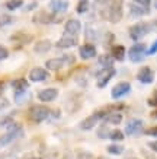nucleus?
<instances>
[{
  "label": "nucleus",
  "instance_id": "nucleus-9",
  "mask_svg": "<svg viewBox=\"0 0 157 159\" xmlns=\"http://www.w3.org/2000/svg\"><path fill=\"white\" fill-rule=\"evenodd\" d=\"M114 76H115L114 67H105L103 70L99 73V76H98V88H105Z\"/></svg>",
  "mask_w": 157,
  "mask_h": 159
},
{
  "label": "nucleus",
  "instance_id": "nucleus-6",
  "mask_svg": "<svg viewBox=\"0 0 157 159\" xmlns=\"http://www.w3.org/2000/svg\"><path fill=\"white\" fill-rule=\"evenodd\" d=\"M146 54H147L146 45H144V44H135V45H133V47L129 48L128 57L133 63H140V61H143L144 60Z\"/></svg>",
  "mask_w": 157,
  "mask_h": 159
},
{
  "label": "nucleus",
  "instance_id": "nucleus-23",
  "mask_svg": "<svg viewBox=\"0 0 157 159\" xmlns=\"http://www.w3.org/2000/svg\"><path fill=\"white\" fill-rule=\"evenodd\" d=\"M12 86H13L15 92H20V91H28L29 85L25 79H16V80L12 83Z\"/></svg>",
  "mask_w": 157,
  "mask_h": 159
},
{
  "label": "nucleus",
  "instance_id": "nucleus-29",
  "mask_svg": "<svg viewBox=\"0 0 157 159\" xmlns=\"http://www.w3.org/2000/svg\"><path fill=\"white\" fill-rule=\"evenodd\" d=\"M13 22V18L10 15H0V28H3L6 25H10Z\"/></svg>",
  "mask_w": 157,
  "mask_h": 159
},
{
  "label": "nucleus",
  "instance_id": "nucleus-5",
  "mask_svg": "<svg viewBox=\"0 0 157 159\" xmlns=\"http://www.w3.org/2000/svg\"><path fill=\"white\" fill-rule=\"evenodd\" d=\"M74 61V57L73 56H64V57H60V58H50L47 60L45 63V66H47L48 70H52V72H57L63 66H66V64H72Z\"/></svg>",
  "mask_w": 157,
  "mask_h": 159
},
{
  "label": "nucleus",
  "instance_id": "nucleus-3",
  "mask_svg": "<svg viewBox=\"0 0 157 159\" xmlns=\"http://www.w3.org/2000/svg\"><path fill=\"white\" fill-rule=\"evenodd\" d=\"M106 18L109 22L116 24L122 19V2L121 0H114L106 10Z\"/></svg>",
  "mask_w": 157,
  "mask_h": 159
},
{
  "label": "nucleus",
  "instance_id": "nucleus-25",
  "mask_svg": "<svg viewBox=\"0 0 157 159\" xmlns=\"http://www.w3.org/2000/svg\"><path fill=\"white\" fill-rule=\"evenodd\" d=\"M29 98L28 91H20V92H15V101L16 104H24L26 99Z\"/></svg>",
  "mask_w": 157,
  "mask_h": 159
},
{
  "label": "nucleus",
  "instance_id": "nucleus-30",
  "mask_svg": "<svg viewBox=\"0 0 157 159\" xmlns=\"http://www.w3.org/2000/svg\"><path fill=\"white\" fill-rule=\"evenodd\" d=\"M111 140H116V142H119V140H124V133L121 130H115V131H109V136H108Z\"/></svg>",
  "mask_w": 157,
  "mask_h": 159
},
{
  "label": "nucleus",
  "instance_id": "nucleus-12",
  "mask_svg": "<svg viewBox=\"0 0 157 159\" xmlns=\"http://www.w3.org/2000/svg\"><path fill=\"white\" fill-rule=\"evenodd\" d=\"M137 79L141 83H144V85H148V83H151L154 80V72L150 67L144 66V67L140 69V72L137 75Z\"/></svg>",
  "mask_w": 157,
  "mask_h": 159
},
{
  "label": "nucleus",
  "instance_id": "nucleus-24",
  "mask_svg": "<svg viewBox=\"0 0 157 159\" xmlns=\"http://www.w3.org/2000/svg\"><path fill=\"white\" fill-rule=\"evenodd\" d=\"M99 64H102L103 67H112L114 57H112V56H108V54H103V56L99 57Z\"/></svg>",
  "mask_w": 157,
  "mask_h": 159
},
{
  "label": "nucleus",
  "instance_id": "nucleus-21",
  "mask_svg": "<svg viewBox=\"0 0 157 159\" xmlns=\"http://www.w3.org/2000/svg\"><path fill=\"white\" fill-rule=\"evenodd\" d=\"M111 56L114 57V60H118V61H122L125 57V47L124 45H114L112 50H111Z\"/></svg>",
  "mask_w": 157,
  "mask_h": 159
},
{
  "label": "nucleus",
  "instance_id": "nucleus-4",
  "mask_svg": "<svg viewBox=\"0 0 157 159\" xmlns=\"http://www.w3.org/2000/svg\"><path fill=\"white\" fill-rule=\"evenodd\" d=\"M150 29H151V26L148 24H146V22L135 24L134 26L129 28V37H131V39H134V41H138V39L143 38V37H146V35L150 32Z\"/></svg>",
  "mask_w": 157,
  "mask_h": 159
},
{
  "label": "nucleus",
  "instance_id": "nucleus-40",
  "mask_svg": "<svg viewBox=\"0 0 157 159\" xmlns=\"http://www.w3.org/2000/svg\"><path fill=\"white\" fill-rule=\"evenodd\" d=\"M153 117H157V112H154V114H153Z\"/></svg>",
  "mask_w": 157,
  "mask_h": 159
},
{
  "label": "nucleus",
  "instance_id": "nucleus-37",
  "mask_svg": "<svg viewBox=\"0 0 157 159\" xmlns=\"http://www.w3.org/2000/svg\"><path fill=\"white\" fill-rule=\"evenodd\" d=\"M148 146H150V149H151V150L157 152V140H154V142H150V143H148Z\"/></svg>",
  "mask_w": 157,
  "mask_h": 159
},
{
  "label": "nucleus",
  "instance_id": "nucleus-35",
  "mask_svg": "<svg viewBox=\"0 0 157 159\" xmlns=\"http://www.w3.org/2000/svg\"><path fill=\"white\" fill-rule=\"evenodd\" d=\"M137 5H140V6H144V7H148L150 6V2L151 0H134Z\"/></svg>",
  "mask_w": 157,
  "mask_h": 159
},
{
  "label": "nucleus",
  "instance_id": "nucleus-44",
  "mask_svg": "<svg viewBox=\"0 0 157 159\" xmlns=\"http://www.w3.org/2000/svg\"><path fill=\"white\" fill-rule=\"evenodd\" d=\"M129 159H135V158H129Z\"/></svg>",
  "mask_w": 157,
  "mask_h": 159
},
{
  "label": "nucleus",
  "instance_id": "nucleus-19",
  "mask_svg": "<svg viewBox=\"0 0 157 159\" xmlns=\"http://www.w3.org/2000/svg\"><path fill=\"white\" fill-rule=\"evenodd\" d=\"M148 13V7H144V6H140L137 3L129 6V15L131 18H140V16H144V15Z\"/></svg>",
  "mask_w": 157,
  "mask_h": 159
},
{
  "label": "nucleus",
  "instance_id": "nucleus-31",
  "mask_svg": "<svg viewBox=\"0 0 157 159\" xmlns=\"http://www.w3.org/2000/svg\"><path fill=\"white\" fill-rule=\"evenodd\" d=\"M7 57H9V50L5 45H0V60H5Z\"/></svg>",
  "mask_w": 157,
  "mask_h": 159
},
{
  "label": "nucleus",
  "instance_id": "nucleus-10",
  "mask_svg": "<svg viewBox=\"0 0 157 159\" xmlns=\"http://www.w3.org/2000/svg\"><path fill=\"white\" fill-rule=\"evenodd\" d=\"M143 131V121L141 120H129L125 125V133L128 136H138Z\"/></svg>",
  "mask_w": 157,
  "mask_h": 159
},
{
  "label": "nucleus",
  "instance_id": "nucleus-41",
  "mask_svg": "<svg viewBox=\"0 0 157 159\" xmlns=\"http://www.w3.org/2000/svg\"><path fill=\"white\" fill-rule=\"evenodd\" d=\"M154 6H156V9H157V0H156V3H154Z\"/></svg>",
  "mask_w": 157,
  "mask_h": 159
},
{
  "label": "nucleus",
  "instance_id": "nucleus-43",
  "mask_svg": "<svg viewBox=\"0 0 157 159\" xmlns=\"http://www.w3.org/2000/svg\"><path fill=\"white\" fill-rule=\"evenodd\" d=\"M100 159H108V158H100Z\"/></svg>",
  "mask_w": 157,
  "mask_h": 159
},
{
  "label": "nucleus",
  "instance_id": "nucleus-28",
  "mask_svg": "<svg viewBox=\"0 0 157 159\" xmlns=\"http://www.w3.org/2000/svg\"><path fill=\"white\" fill-rule=\"evenodd\" d=\"M108 152L112 155H121L122 152H124V146L121 145H111L108 146Z\"/></svg>",
  "mask_w": 157,
  "mask_h": 159
},
{
  "label": "nucleus",
  "instance_id": "nucleus-17",
  "mask_svg": "<svg viewBox=\"0 0 157 159\" xmlns=\"http://www.w3.org/2000/svg\"><path fill=\"white\" fill-rule=\"evenodd\" d=\"M50 7L55 13H63V12H66L68 9V2L67 0H51L50 2Z\"/></svg>",
  "mask_w": 157,
  "mask_h": 159
},
{
  "label": "nucleus",
  "instance_id": "nucleus-18",
  "mask_svg": "<svg viewBox=\"0 0 157 159\" xmlns=\"http://www.w3.org/2000/svg\"><path fill=\"white\" fill-rule=\"evenodd\" d=\"M52 44L51 41H48V39H41V41H38V43L35 44V47H33V51L38 54H45L48 53L50 50H51Z\"/></svg>",
  "mask_w": 157,
  "mask_h": 159
},
{
  "label": "nucleus",
  "instance_id": "nucleus-2",
  "mask_svg": "<svg viewBox=\"0 0 157 159\" xmlns=\"http://www.w3.org/2000/svg\"><path fill=\"white\" fill-rule=\"evenodd\" d=\"M50 117V110L44 105H32L28 111V118L33 123H42Z\"/></svg>",
  "mask_w": 157,
  "mask_h": 159
},
{
  "label": "nucleus",
  "instance_id": "nucleus-20",
  "mask_svg": "<svg viewBox=\"0 0 157 159\" xmlns=\"http://www.w3.org/2000/svg\"><path fill=\"white\" fill-rule=\"evenodd\" d=\"M52 20H54V16L47 12H39L33 16V22L35 24H42V25H47V24H51Z\"/></svg>",
  "mask_w": 157,
  "mask_h": 159
},
{
  "label": "nucleus",
  "instance_id": "nucleus-16",
  "mask_svg": "<svg viewBox=\"0 0 157 159\" xmlns=\"http://www.w3.org/2000/svg\"><path fill=\"white\" fill-rule=\"evenodd\" d=\"M79 54L83 60H89V58H93L96 56V48L93 44H85L79 48Z\"/></svg>",
  "mask_w": 157,
  "mask_h": 159
},
{
  "label": "nucleus",
  "instance_id": "nucleus-14",
  "mask_svg": "<svg viewBox=\"0 0 157 159\" xmlns=\"http://www.w3.org/2000/svg\"><path fill=\"white\" fill-rule=\"evenodd\" d=\"M48 76H50L48 72L42 67H35L29 72V79H31L32 82H42V80L48 79Z\"/></svg>",
  "mask_w": 157,
  "mask_h": 159
},
{
  "label": "nucleus",
  "instance_id": "nucleus-27",
  "mask_svg": "<svg viewBox=\"0 0 157 159\" xmlns=\"http://www.w3.org/2000/svg\"><path fill=\"white\" fill-rule=\"evenodd\" d=\"M22 5H24V0H9L6 3V7L9 10H15V9H19Z\"/></svg>",
  "mask_w": 157,
  "mask_h": 159
},
{
  "label": "nucleus",
  "instance_id": "nucleus-1",
  "mask_svg": "<svg viewBox=\"0 0 157 159\" xmlns=\"http://www.w3.org/2000/svg\"><path fill=\"white\" fill-rule=\"evenodd\" d=\"M19 136H22V127L16 123L7 125V131L3 136H0V146L9 145L10 142H13L15 139H18Z\"/></svg>",
  "mask_w": 157,
  "mask_h": 159
},
{
  "label": "nucleus",
  "instance_id": "nucleus-8",
  "mask_svg": "<svg viewBox=\"0 0 157 159\" xmlns=\"http://www.w3.org/2000/svg\"><path fill=\"white\" fill-rule=\"evenodd\" d=\"M129 91H131V85H129L128 82H119L112 88L111 95H112L114 99H118V98H122L124 95L129 93Z\"/></svg>",
  "mask_w": 157,
  "mask_h": 159
},
{
  "label": "nucleus",
  "instance_id": "nucleus-39",
  "mask_svg": "<svg viewBox=\"0 0 157 159\" xmlns=\"http://www.w3.org/2000/svg\"><path fill=\"white\" fill-rule=\"evenodd\" d=\"M154 25H156V28H157V19H156V20H154Z\"/></svg>",
  "mask_w": 157,
  "mask_h": 159
},
{
  "label": "nucleus",
  "instance_id": "nucleus-15",
  "mask_svg": "<svg viewBox=\"0 0 157 159\" xmlns=\"http://www.w3.org/2000/svg\"><path fill=\"white\" fill-rule=\"evenodd\" d=\"M76 44H77V37L64 34V37H61V38L57 41L55 47H57V48H70V47H74Z\"/></svg>",
  "mask_w": 157,
  "mask_h": 159
},
{
  "label": "nucleus",
  "instance_id": "nucleus-42",
  "mask_svg": "<svg viewBox=\"0 0 157 159\" xmlns=\"http://www.w3.org/2000/svg\"><path fill=\"white\" fill-rule=\"evenodd\" d=\"M31 159H41V158H31Z\"/></svg>",
  "mask_w": 157,
  "mask_h": 159
},
{
  "label": "nucleus",
  "instance_id": "nucleus-33",
  "mask_svg": "<svg viewBox=\"0 0 157 159\" xmlns=\"http://www.w3.org/2000/svg\"><path fill=\"white\" fill-rule=\"evenodd\" d=\"M9 107V101L6 99V98H3L2 95H0V111L5 110V108H7Z\"/></svg>",
  "mask_w": 157,
  "mask_h": 159
},
{
  "label": "nucleus",
  "instance_id": "nucleus-13",
  "mask_svg": "<svg viewBox=\"0 0 157 159\" xmlns=\"http://www.w3.org/2000/svg\"><path fill=\"white\" fill-rule=\"evenodd\" d=\"M58 97V91L55 88H47L38 92V99L41 102H51Z\"/></svg>",
  "mask_w": 157,
  "mask_h": 159
},
{
  "label": "nucleus",
  "instance_id": "nucleus-7",
  "mask_svg": "<svg viewBox=\"0 0 157 159\" xmlns=\"http://www.w3.org/2000/svg\"><path fill=\"white\" fill-rule=\"evenodd\" d=\"M105 117V112L103 111H98V112H95V114H92L90 117H87V118H85V120L80 123V129L81 130H90V129H93L98 123H99L100 120H103Z\"/></svg>",
  "mask_w": 157,
  "mask_h": 159
},
{
  "label": "nucleus",
  "instance_id": "nucleus-38",
  "mask_svg": "<svg viewBox=\"0 0 157 159\" xmlns=\"http://www.w3.org/2000/svg\"><path fill=\"white\" fill-rule=\"evenodd\" d=\"M3 86H5V85H3V83L0 82V95H2V93H3V89H5V88H3Z\"/></svg>",
  "mask_w": 157,
  "mask_h": 159
},
{
  "label": "nucleus",
  "instance_id": "nucleus-11",
  "mask_svg": "<svg viewBox=\"0 0 157 159\" xmlns=\"http://www.w3.org/2000/svg\"><path fill=\"white\" fill-rule=\"evenodd\" d=\"M81 29V24L80 20L77 19H68L66 22V26H64V34L67 35H73V37H77L79 32Z\"/></svg>",
  "mask_w": 157,
  "mask_h": 159
},
{
  "label": "nucleus",
  "instance_id": "nucleus-26",
  "mask_svg": "<svg viewBox=\"0 0 157 159\" xmlns=\"http://www.w3.org/2000/svg\"><path fill=\"white\" fill-rule=\"evenodd\" d=\"M76 10L77 13H86L89 10V0H79Z\"/></svg>",
  "mask_w": 157,
  "mask_h": 159
},
{
  "label": "nucleus",
  "instance_id": "nucleus-34",
  "mask_svg": "<svg viewBox=\"0 0 157 159\" xmlns=\"http://www.w3.org/2000/svg\"><path fill=\"white\" fill-rule=\"evenodd\" d=\"M146 134L147 136H156L157 137V125L156 127H151V129H147V130H146Z\"/></svg>",
  "mask_w": 157,
  "mask_h": 159
},
{
  "label": "nucleus",
  "instance_id": "nucleus-36",
  "mask_svg": "<svg viewBox=\"0 0 157 159\" xmlns=\"http://www.w3.org/2000/svg\"><path fill=\"white\" fill-rule=\"evenodd\" d=\"M156 53H157V41H154V44L150 47V50L147 51V54H150V56H151V54H156Z\"/></svg>",
  "mask_w": 157,
  "mask_h": 159
},
{
  "label": "nucleus",
  "instance_id": "nucleus-32",
  "mask_svg": "<svg viewBox=\"0 0 157 159\" xmlns=\"http://www.w3.org/2000/svg\"><path fill=\"white\" fill-rule=\"evenodd\" d=\"M147 102H148V105L150 107H157V91L153 93V97L150 98Z\"/></svg>",
  "mask_w": 157,
  "mask_h": 159
},
{
  "label": "nucleus",
  "instance_id": "nucleus-22",
  "mask_svg": "<svg viewBox=\"0 0 157 159\" xmlns=\"http://www.w3.org/2000/svg\"><path fill=\"white\" fill-rule=\"evenodd\" d=\"M105 123H109V124H121L122 123V116L121 114H115V112H111V114H105L103 117Z\"/></svg>",
  "mask_w": 157,
  "mask_h": 159
}]
</instances>
